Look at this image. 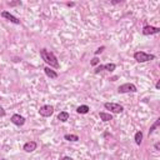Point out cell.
Instances as JSON below:
<instances>
[{"label":"cell","instance_id":"6da1fadb","mask_svg":"<svg viewBox=\"0 0 160 160\" xmlns=\"http://www.w3.org/2000/svg\"><path fill=\"white\" fill-rule=\"evenodd\" d=\"M40 56L42 59L48 64L49 68H55V69H59V61H58V58L55 56V54L53 51L48 50V49H40Z\"/></svg>","mask_w":160,"mask_h":160},{"label":"cell","instance_id":"7a4b0ae2","mask_svg":"<svg viewBox=\"0 0 160 160\" xmlns=\"http://www.w3.org/2000/svg\"><path fill=\"white\" fill-rule=\"evenodd\" d=\"M134 60L138 61V63H148V61H151L155 59V55L154 54H148L145 51H135L134 53Z\"/></svg>","mask_w":160,"mask_h":160},{"label":"cell","instance_id":"3957f363","mask_svg":"<svg viewBox=\"0 0 160 160\" xmlns=\"http://www.w3.org/2000/svg\"><path fill=\"white\" fill-rule=\"evenodd\" d=\"M136 91H138V88L133 83H125L118 88L119 94H128V93H136Z\"/></svg>","mask_w":160,"mask_h":160},{"label":"cell","instance_id":"277c9868","mask_svg":"<svg viewBox=\"0 0 160 160\" xmlns=\"http://www.w3.org/2000/svg\"><path fill=\"white\" fill-rule=\"evenodd\" d=\"M104 108L113 114H120V113L124 111L123 105L116 104V103H104Z\"/></svg>","mask_w":160,"mask_h":160},{"label":"cell","instance_id":"5b68a950","mask_svg":"<svg viewBox=\"0 0 160 160\" xmlns=\"http://www.w3.org/2000/svg\"><path fill=\"white\" fill-rule=\"evenodd\" d=\"M39 114L43 118H49L54 114V106L53 105H43L42 108L39 109Z\"/></svg>","mask_w":160,"mask_h":160},{"label":"cell","instance_id":"8992f818","mask_svg":"<svg viewBox=\"0 0 160 160\" xmlns=\"http://www.w3.org/2000/svg\"><path fill=\"white\" fill-rule=\"evenodd\" d=\"M141 31L144 35H155V34L160 33V28H158V26H151V25H145Z\"/></svg>","mask_w":160,"mask_h":160},{"label":"cell","instance_id":"52a82bcc","mask_svg":"<svg viewBox=\"0 0 160 160\" xmlns=\"http://www.w3.org/2000/svg\"><path fill=\"white\" fill-rule=\"evenodd\" d=\"M10 122L14 124V125H16V126H23V125L25 124L26 120H25V118L21 116L20 114H14V115H11Z\"/></svg>","mask_w":160,"mask_h":160},{"label":"cell","instance_id":"ba28073f","mask_svg":"<svg viewBox=\"0 0 160 160\" xmlns=\"http://www.w3.org/2000/svg\"><path fill=\"white\" fill-rule=\"evenodd\" d=\"M2 18H4V19H6L8 21H10V23H13V24H15V25H20V20L16 18V16H14L13 14H10L9 11H2Z\"/></svg>","mask_w":160,"mask_h":160},{"label":"cell","instance_id":"9c48e42d","mask_svg":"<svg viewBox=\"0 0 160 160\" xmlns=\"http://www.w3.org/2000/svg\"><path fill=\"white\" fill-rule=\"evenodd\" d=\"M36 148H38V144H36V141H33V140L25 143L23 145V150L25 153H33L34 150H36Z\"/></svg>","mask_w":160,"mask_h":160},{"label":"cell","instance_id":"30bf717a","mask_svg":"<svg viewBox=\"0 0 160 160\" xmlns=\"http://www.w3.org/2000/svg\"><path fill=\"white\" fill-rule=\"evenodd\" d=\"M44 73L50 78V79H56L59 76V74L55 71V70H51V68H49V66H45L44 68Z\"/></svg>","mask_w":160,"mask_h":160},{"label":"cell","instance_id":"8fae6325","mask_svg":"<svg viewBox=\"0 0 160 160\" xmlns=\"http://www.w3.org/2000/svg\"><path fill=\"white\" fill-rule=\"evenodd\" d=\"M69 118H70V115H69L68 111H60L59 115H58V120H59V122H61V123L68 122Z\"/></svg>","mask_w":160,"mask_h":160},{"label":"cell","instance_id":"7c38bea8","mask_svg":"<svg viewBox=\"0 0 160 160\" xmlns=\"http://www.w3.org/2000/svg\"><path fill=\"white\" fill-rule=\"evenodd\" d=\"M99 116L103 122H111L113 120V115L110 113H105V111H100L99 113Z\"/></svg>","mask_w":160,"mask_h":160},{"label":"cell","instance_id":"4fadbf2b","mask_svg":"<svg viewBox=\"0 0 160 160\" xmlns=\"http://www.w3.org/2000/svg\"><path fill=\"white\" fill-rule=\"evenodd\" d=\"M115 69H116V64H114V63H109V64H104L103 65V70H105V71L113 73Z\"/></svg>","mask_w":160,"mask_h":160},{"label":"cell","instance_id":"5bb4252c","mask_svg":"<svg viewBox=\"0 0 160 160\" xmlns=\"http://www.w3.org/2000/svg\"><path fill=\"white\" fill-rule=\"evenodd\" d=\"M90 111V108H89V106L88 105H80V106H78V108H76V113L78 114H88Z\"/></svg>","mask_w":160,"mask_h":160},{"label":"cell","instance_id":"9a60e30c","mask_svg":"<svg viewBox=\"0 0 160 160\" xmlns=\"http://www.w3.org/2000/svg\"><path fill=\"white\" fill-rule=\"evenodd\" d=\"M159 126H160V118H158V119L155 120V123H154V124H153V125L150 126V129H149V133H148L149 138H150V135L153 134V133H154V131H155V130H156L158 128H159Z\"/></svg>","mask_w":160,"mask_h":160},{"label":"cell","instance_id":"2e32d148","mask_svg":"<svg viewBox=\"0 0 160 160\" xmlns=\"http://www.w3.org/2000/svg\"><path fill=\"white\" fill-rule=\"evenodd\" d=\"M64 139L66 141H71V143H75V141H79V136L76 134H65L64 135Z\"/></svg>","mask_w":160,"mask_h":160},{"label":"cell","instance_id":"e0dca14e","mask_svg":"<svg viewBox=\"0 0 160 160\" xmlns=\"http://www.w3.org/2000/svg\"><path fill=\"white\" fill-rule=\"evenodd\" d=\"M134 140H135V144H136V145H141V143H143V133H141V130L135 133Z\"/></svg>","mask_w":160,"mask_h":160},{"label":"cell","instance_id":"ac0fdd59","mask_svg":"<svg viewBox=\"0 0 160 160\" xmlns=\"http://www.w3.org/2000/svg\"><path fill=\"white\" fill-rule=\"evenodd\" d=\"M100 64V60H99V58L98 56H94L91 59V61H90V65L91 66H95V65H99Z\"/></svg>","mask_w":160,"mask_h":160},{"label":"cell","instance_id":"d6986e66","mask_svg":"<svg viewBox=\"0 0 160 160\" xmlns=\"http://www.w3.org/2000/svg\"><path fill=\"white\" fill-rule=\"evenodd\" d=\"M21 4H23V3L20 2V0H16V2H9V3H8L9 6H20Z\"/></svg>","mask_w":160,"mask_h":160},{"label":"cell","instance_id":"ffe728a7","mask_svg":"<svg viewBox=\"0 0 160 160\" xmlns=\"http://www.w3.org/2000/svg\"><path fill=\"white\" fill-rule=\"evenodd\" d=\"M104 50H105V46L103 45V46H100V48H98V49L95 50V53H94V55H95V56H98L99 54H101V53H103Z\"/></svg>","mask_w":160,"mask_h":160},{"label":"cell","instance_id":"44dd1931","mask_svg":"<svg viewBox=\"0 0 160 160\" xmlns=\"http://www.w3.org/2000/svg\"><path fill=\"white\" fill-rule=\"evenodd\" d=\"M5 115H6V111L4 110L3 106H0V118H4Z\"/></svg>","mask_w":160,"mask_h":160},{"label":"cell","instance_id":"7402d4cb","mask_svg":"<svg viewBox=\"0 0 160 160\" xmlns=\"http://www.w3.org/2000/svg\"><path fill=\"white\" fill-rule=\"evenodd\" d=\"M154 149H155V150H158V151L160 150V143H159V141L154 144Z\"/></svg>","mask_w":160,"mask_h":160},{"label":"cell","instance_id":"603a6c76","mask_svg":"<svg viewBox=\"0 0 160 160\" xmlns=\"http://www.w3.org/2000/svg\"><path fill=\"white\" fill-rule=\"evenodd\" d=\"M59 160H74V159L70 158V156H64V158H61V159H59Z\"/></svg>","mask_w":160,"mask_h":160},{"label":"cell","instance_id":"cb8c5ba5","mask_svg":"<svg viewBox=\"0 0 160 160\" xmlns=\"http://www.w3.org/2000/svg\"><path fill=\"white\" fill-rule=\"evenodd\" d=\"M155 88L159 90L160 89V80H158V82H156V84H155Z\"/></svg>","mask_w":160,"mask_h":160},{"label":"cell","instance_id":"d4e9b609","mask_svg":"<svg viewBox=\"0 0 160 160\" xmlns=\"http://www.w3.org/2000/svg\"><path fill=\"white\" fill-rule=\"evenodd\" d=\"M66 5L71 8V6H74V5H75V3H66Z\"/></svg>","mask_w":160,"mask_h":160},{"label":"cell","instance_id":"484cf974","mask_svg":"<svg viewBox=\"0 0 160 160\" xmlns=\"http://www.w3.org/2000/svg\"><path fill=\"white\" fill-rule=\"evenodd\" d=\"M113 4H119V3H122V2H119V0H114V2H111Z\"/></svg>","mask_w":160,"mask_h":160},{"label":"cell","instance_id":"4316f807","mask_svg":"<svg viewBox=\"0 0 160 160\" xmlns=\"http://www.w3.org/2000/svg\"><path fill=\"white\" fill-rule=\"evenodd\" d=\"M116 79H118V78H116V76H114V78H111V79H110V82H115Z\"/></svg>","mask_w":160,"mask_h":160},{"label":"cell","instance_id":"83f0119b","mask_svg":"<svg viewBox=\"0 0 160 160\" xmlns=\"http://www.w3.org/2000/svg\"><path fill=\"white\" fill-rule=\"evenodd\" d=\"M2 160H6V159H2Z\"/></svg>","mask_w":160,"mask_h":160},{"label":"cell","instance_id":"f1b7e54d","mask_svg":"<svg viewBox=\"0 0 160 160\" xmlns=\"http://www.w3.org/2000/svg\"><path fill=\"white\" fill-rule=\"evenodd\" d=\"M0 100H2V98H0Z\"/></svg>","mask_w":160,"mask_h":160}]
</instances>
